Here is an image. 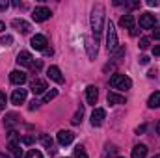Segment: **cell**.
<instances>
[{"mask_svg": "<svg viewBox=\"0 0 160 158\" xmlns=\"http://www.w3.org/2000/svg\"><path fill=\"white\" fill-rule=\"evenodd\" d=\"M9 80H11V84L22 86V84L26 82V73H22V71L15 69V71H11V73H9Z\"/></svg>", "mask_w": 160, "mask_h": 158, "instance_id": "obj_13", "label": "cell"}, {"mask_svg": "<svg viewBox=\"0 0 160 158\" xmlns=\"http://www.w3.org/2000/svg\"><path fill=\"white\" fill-rule=\"evenodd\" d=\"M147 4H149V6H158L160 0H147Z\"/></svg>", "mask_w": 160, "mask_h": 158, "instance_id": "obj_36", "label": "cell"}, {"mask_svg": "<svg viewBox=\"0 0 160 158\" xmlns=\"http://www.w3.org/2000/svg\"><path fill=\"white\" fill-rule=\"evenodd\" d=\"M26 158H43V155H41L38 149H30V151L26 153Z\"/></svg>", "mask_w": 160, "mask_h": 158, "instance_id": "obj_25", "label": "cell"}, {"mask_svg": "<svg viewBox=\"0 0 160 158\" xmlns=\"http://www.w3.org/2000/svg\"><path fill=\"white\" fill-rule=\"evenodd\" d=\"M2 30H6V24H4V22L0 21V32H2Z\"/></svg>", "mask_w": 160, "mask_h": 158, "instance_id": "obj_37", "label": "cell"}, {"mask_svg": "<svg viewBox=\"0 0 160 158\" xmlns=\"http://www.w3.org/2000/svg\"><path fill=\"white\" fill-rule=\"evenodd\" d=\"M106 99H108V102H110V104H125V102H127L125 95H119V93H114V91H110Z\"/></svg>", "mask_w": 160, "mask_h": 158, "instance_id": "obj_17", "label": "cell"}, {"mask_svg": "<svg viewBox=\"0 0 160 158\" xmlns=\"http://www.w3.org/2000/svg\"><path fill=\"white\" fill-rule=\"evenodd\" d=\"M4 108H6V95L0 91V112H2Z\"/></svg>", "mask_w": 160, "mask_h": 158, "instance_id": "obj_31", "label": "cell"}, {"mask_svg": "<svg viewBox=\"0 0 160 158\" xmlns=\"http://www.w3.org/2000/svg\"><path fill=\"white\" fill-rule=\"evenodd\" d=\"M39 101H36V99H34V101H32V102H30V106H28V110H32V112H34V110H38V108H39Z\"/></svg>", "mask_w": 160, "mask_h": 158, "instance_id": "obj_30", "label": "cell"}, {"mask_svg": "<svg viewBox=\"0 0 160 158\" xmlns=\"http://www.w3.org/2000/svg\"><path fill=\"white\" fill-rule=\"evenodd\" d=\"M75 158H88V153H86V149L82 145L75 147Z\"/></svg>", "mask_w": 160, "mask_h": 158, "instance_id": "obj_24", "label": "cell"}, {"mask_svg": "<svg viewBox=\"0 0 160 158\" xmlns=\"http://www.w3.org/2000/svg\"><path fill=\"white\" fill-rule=\"evenodd\" d=\"M30 45H32V48H36V50H41V52H45L48 47V41H47V37L45 36H41V34H38V36H34L32 39H30Z\"/></svg>", "mask_w": 160, "mask_h": 158, "instance_id": "obj_8", "label": "cell"}, {"mask_svg": "<svg viewBox=\"0 0 160 158\" xmlns=\"http://www.w3.org/2000/svg\"><path fill=\"white\" fill-rule=\"evenodd\" d=\"M97 99H99L97 87H95V86H88V87H86V101H88V104H95Z\"/></svg>", "mask_w": 160, "mask_h": 158, "instance_id": "obj_15", "label": "cell"}, {"mask_svg": "<svg viewBox=\"0 0 160 158\" xmlns=\"http://www.w3.org/2000/svg\"><path fill=\"white\" fill-rule=\"evenodd\" d=\"M119 24L123 26V28H127V30H134V17L132 15H123L119 19Z\"/></svg>", "mask_w": 160, "mask_h": 158, "instance_id": "obj_18", "label": "cell"}, {"mask_svg": "<svg viewBox=\"0 0 160 158\" xmlns=\"http://www.w3.org/2000/svg\"><path fill=\"white\" fill-rule=\"evenodd\" d=\"M147 156V147L145 145H136L134 149H132V158H145Z\"/></svg>", "mask_w": 160, "mask_h": 158, "instance_id": "obj_19", "label": "cell"}, {"mask_svg": "<svg viewBox=\"0 0 160 158\" xmlns=\"http://www.w3.org/2000/svg\"><path fill=\"white\" fill-rule=\"evenodd\" d=\"M82 117H84V108L80 106L78 110H77V114L73 116V119H71V123H73V125H80V123H82Z\"/></svg>", "mask_w": 160, "mask_h": 158, "instance_id": "obj_23", "label": "cell"}, {"mask_svg": "<svg viewBox=\"0 0 160 158\" xmlns=\"http://www.w3.org/2000/svg\"><path fill=\"white\" fill-rule=\"evenodd\" d=\"M157 132H158V134H160V123H158V125H157Z\"/></svg>", "mask_w": 160, "mask_h": 158, "instance_id": "obj_39", "label": "cell"}, {"mask_svg": "<svg viewBox=\"0 0 160 158\" xmlns=\"http://www.w3.org/2000/svg\"><path fill=\"white\" fill-rule=\"evenodd\" d=\"M153 36H155V39L160 41V26H155V30H153Z\"/></svg>", "mask_w": 160, "mask_h": 158, "instance_id": "obj_32", "label": "cell"}, {"mask_svg": "<svg viewBox=\"0 0 160 158\" xmlns=\"http://www.w3.org/2000/svg\"><path fill=\"white\" fill-rule=\"evenodd\" d=\"M155 24H157V17L153 13H142L140 15V28L151 30V28H155Z\"/></svg>", "mask_w": 160, "mask_h": 158, "instance_id": "obj_5", "label": "cell"}, {"mask_svg": "<svg viewBox=\"0 0 160 158\" xmlns=\"http://www.w3.org/2000/svg\"><path fill=\"white\" fill-rule=\"evenodd\" d=\"M147 106H149V108H160V91H155V93L149 97Z\"/></svg>", "mask_w": 160, "mask_h": 158, "instance_id": "obj_20", "label": "cell"}, {"mask_svg": "<svg viewBox=\"0 0 160 158\" xmlns=\"http://www.w3.org/2000/svg\"><path fill=\"white\" fill-rule=\"evenodd\" d=\"M0 43H2L4 47H9V45L13 43V37H11V36H2V37H0Z\"/></svg>", "mask_w": 160, "mask_h": 158, "instance_id": "obj_26", "label": "cell"}, {"mask_svg": "<svg viewBox=\"0 0 160 158\" xmlns=\"http://www.w3.org/2000/svg\"><path fill=\"white\" fill-rule=\"evenodd\" d=\"M11 26H13L15 30H19L21 34H28V32H30V24H28L26 21H22V19H13V21H11Z\"/></svg>", "mask_w": 160, "mask_h": 158, "instance_id": "obj_14", "label": "cell"}, {"mask_svg": "<svg viewBox=\"0 0 160 158\" xmlns=\"http://www.w3.org/2000/svg\"><path fill=\"white\" fill-rule=\"evenodd\" d=\"M149 43H151V39H149V37H142V39H140V48H142V50L149 48Z\"/></svg>", "mask_w": 160, "mask_h": 158, "instance_id": "obj_27", "label": "cell"}, {"mask_svg": "<svg viewBox=\"0 0 160 158\" xmlns=\"http://www.w3.org/2000/svg\"><path fill=\"white\" fill-rule=\"evenodd\" d=\"M8 6H9V2H2L0 0V9H8Z\"/></svg>", "mask_w": 160, "mask_h": 158, "instance_id": "obj_34", "label": "cell"}, {"mask_svg": "<svg viewBox=\"0 0 160 158\" xmlns=\"http://www.w3.org/2000/svg\"><path fill=\"white\" fill-rule=\"evenodd\" d=\"M106 48L108 52H118L119 48V43H118V34H116V28H114V22H106Z\"/></svg>", "mask_w": 160, "mask_h": 158, "instance_id": "obj_2", "label": "cell"}, {"mask_svg": "<svg viewBox=\"0 0 160 158\" xmlns=\"http://www.w3.org/2000/svg\"><path fill=\"white\" fill-rule=\"evenodd\" d=\"M56 95H58V89H48L45 95H43V99H41V102H50L52 99H56Z\"/></svg>", "mask_w": 160, "mask_h": 158, "instance_id": "obj_22", "label": "cell"}, {"mask_svg": "<svg viewBox=\"0 0 160 158\" xmlns=\"http://www.w3.org/2000/svg\"><path fill=\"white\" fill-rule=\"evenodd\" d=\"M30 89H32V93L34 95H45L47 91H48V87H47V82L41 78H36L32 82V86H30Z\"/></svg>", "mask_w": 160, "mask_h": 158, "instance_id": "obj_9", "label": "cell"}, {"mask_svg": "<svg viewBox=\"0 0 160 158\" xmlns=\"http://www.w3.org/2000/svg\"><path fill=\"white\" fill-rule=\"evenodd\" d=\"M153 54H155V56H160V45H157V47L153 48Z\"/></svg>", "mask_w": 160, "mask_h": 158, "instance_id": "obj_35", "label": "cell"}, {"mask_svg": "<svg viewBox=\"0 0 160 158\" xmlns=\"http://www.w3.org/2000/svg\"><path fill=\"white\" fill-rule=\"evenodd\" d=\"M153 158H160V155H157V156H153Z\"/></svg>", "mask_w": 160, "mask_h": 158, "instance_id": "obj_40", "label": "cell"}, {"mask_svg": "<svg viewBox=\"0 0 160 158\" xmlns=\"http://www.w3.org/2000/svg\"><path fill=\"white\" fill-rule=\"evenodd\" d=\"M50 9L47 7V6H38L34 11H32V19L36 21V22H43V21H47V19H50Z\"/></svg>", "mask_w": 160, "mask_h": 158, "instance_id": "obj_4", "label": "cell"}, {"mask_svg": "<svg viewBox=\"0 0 160 158\" xmlns=\"http://www.w3.org/2000/svg\"><path fill=\"white\" fill-rule=\"evenodd\" d=\"M47 75H48V78L54 80V82H58V84H63V77H62V71L56 67V65H52V67H48L47 69Z\"/></svg>", "mask_w": 160, "mask_h": 158, "instance_id": "obj_16", "label": "cell"}, {"mask_svg": "<svg viewBox=\"0 0 160 158\" xmlns=\"http://www.w3.org/2000/svg\"><path fill=\"white\" fill-rule=\"evenodd\" d=\"M104 117H106V112L102 108H95L93 114H91V125L93 126H101L104 123Z\"/></svg>", "mask_w": 160, "mask_h": 158, "instance_id": "obj_12", "label": "cell"}, {"mask_svg": "<svg viewBox=\"0 0 160 158\" xmlns=\"http://www.w3.org/2000/svg\"><path fill=\"white\" fill-rule=\"evenodd\" d=\"M26 89H22V87H19V89H15L13 91V95H11V104H15V106H21L24 101H26Z\"/></svg>", "mask_w": 160, "mask_h": 158, "instance_id": "obj_10", "label": "cell"}, {"mask_svg": "<svg viewBox=\"0 0 160 158\" xmlns=\"http://www.w3.org/2000/svg\"><path fill=\"white\" fill-rule=\"evenodd\" d=\"M21 141H22L24 145H32V143L36 141V138H34V136H24V138H22Z\"/></svg>", "mask_w": 160, "mask_h": 158, "instance_id": "obj_28", "label": "cell"}, {"mask_svg": "<svg viewBox=\"0 0 160 158\" xmlns=\"http://www.w3.org/2000/svg\"><path fill=\"white\" fill-rule=\"evenodd\" d=\"M15 121H17V116H15V114H9V116H8V119H6V125L9 126V125H13Z\"/></svg>", "mask_w": 160, "mask_h": 158, "instance_id": "obj_29", "label": "cell"}, {"mask_svg": "<svg viewBox=\"0 0 160 158\" xmlns=\"http://www.w3.org/2000/svg\"><path fill=\"white\" fill-rule=\"evenodd\" d=\"M0 158H9V156H8L6 153H0Z\"/></svg>", "mask_w": 160, "mask_h": 158, "instance_id": "obj_38", "label": "cell"}, {"mask_svg": "<svg viewBox=\"0 0 160 158\" xmlns=\"http://www.w3.org/2000/svg\"><path fill=\"white\" fill-rule=\"evenodd\" d=\"M140 63H142V65H147V63H149V58H147V56H142V58H140Z\"/></svg>", "mask_w": 160, "mask_h": 158, "instance_id": "obj_33", "label": "cell"}, {"mask_svg": "<svg viewBox=\"0 0 160 158\" xmlns=\"http://www.w3.org/2000/svg\"><path fill=\"white\" fill-rule=\"evenodd\" d=\"M110 86L114 89H130L132 87V80L127 75H112L110 77Z\"/></svg>", "mask_w": 160, "mask_h": 158, "instance_id": "obj_3", "label": "cell"}, {"mask_svg": "<svg viewBox=\"0 0 160 158\" xmlns=\"http://www.w3.org/2000/svg\"><path fill=\"white\" fill-rule=\"evenodd\" d=\"M41 143H43L45 149H48L50 153H54V151H52V149H54V140H52L48 134H43V136H41Z\"/></svg>", "mask_w": 160, "mask_h": 158, "instance_id": "obj_21", "label": "cell"}, {"mask_svg": "<svg viewBox=\"0 0 160 158\" xmlns=\"http://www.w3.org/2000/svg\"><path fill=\"white\" fill-rule=\"evenodd\" d=\"M73 140H75V134L71 132V130H60L58 132V143L60 145H69V143H73Z\"/></svg>", "mask_w": 160, "mask_h": 158, "instance_id": "obj_11", "label": "cell"}, {"mask_svg": "<svg viewBox=\"0 0 160 158\" xmlns=\"http://www.w3.org/2000/svg\"><path fill=\"white\" fill-rule=\"evenodd\" d=\"M102 28H104V6L102 4H95V7L91 11V32H93L95 43L101 37Z\"/></svg>", "mask_w": 160, "mask_h": 158, "instance_id": "obj_1", "label": "cell"}, {"mask_svg": "<svg viewBox=\"0 0 160 158\" xmlns=\"http://www.w3.org/2000/svg\"><path fill=\"white\" fill-rule=\"evenodd\" d=\"M9 151H11V155L15 158H22V151H21V147L17 143V132L15 130L9 132Z\"/></svg>", "mask_w": 160, "mask_h": 158, "instance_id": "obj_6", "label": "cell"}, {"mask_svg": "<svg viewBox=\"0 0 160 158\" xmlns=\"http://www.w3.org/2000/svg\"><path fill=\"white\" fill-rule=\"evenodd\" d=\"M15 62H17V65H21V67H34V58H32V54L26 52V50L19 52Z\"/></svg>", "mask_w": 160, "mask_h": 158, "instance_id": "obj_7", "label": "cell"}]
</instances>
